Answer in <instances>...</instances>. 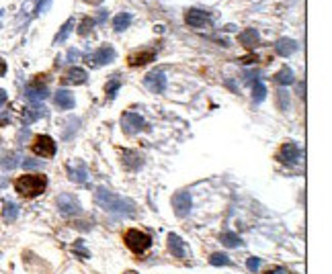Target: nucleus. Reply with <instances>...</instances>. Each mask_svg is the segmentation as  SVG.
Returning a JSON list of instances; mask_svg holds the SVG:
<instances>
[{
  "mask_svg": "<svg viewBox=\"0 0 332 274\" xmlns=\"http://www.w3.org/2000/svg\"><path fill=\"white\" fill-rule=\"evenodd\" d=\"M222 243L226 248H238L240 243H242V239H240V235H236L234 231H226V233H222Z\"/></svg>",
  "mask_w": 332,
  "mask_h": 274,
  "instance_id": "cd10ccee",
  "label": "nucleus"
},
{
  "mask_svg": "<svg viewBox=\"0 0 332 274\" xmlns=\"http://www.w3.org/2000/svg\"><path fill=\"white\" fill-rule=\"evenodd\" d=\"M209 262L214 264V266H232V260H230V256H226V254H222V252L211 254Z\"/></svg>",
  "mask_w": 332,
  "mask_h": 274,
  "instance_id": "7c9ffc66",
  "label": "nucleus"
},
{
  "mask_svg": "<svg viewBox=\"0 0 332 274\" xmlns=\"http://www.w3.org/2000/svg\"><path fill=\"white\" fill-rule=\"evenodd\" d=\"M121 127H123V131L127 135H134V133H138V131H142L146 127V121L138 113H125L121 117Z\"/></svg>",
  "mask_w": 332,
  "mask_h": 274,
  "instance_id": "1a4fd4ad",
  "label": "nucleus"
},
{
  "mask_svg": "<svg viewBox=\"0 0 332 274\" xmlns=\"http://www.w3.org/2000/svg\"><path fill=\"white\" fill-rule=\"evenodd\" d=\"M277 160H281L283 164H295L299 160V147L295 141H285L277 154Z\"/></svg>",
  "mask_w": 332,
  "mask_h": 274,
  "instance_id": "f8f14e48",
  "label": "nucleus"
},
{
  "mask_svg": "<svg viewBox=\"0 0 332 274\" xmlns=\"http://www.w3.org/2000/svg\"><path fill=\"white\" fill-rule=\"evenodd\" d=\"M25 97H27L29 101H33V103H39V101H45V99L49 97V90H47L45 84H41L39 80H35V82H31V84L27 86Z\"/></svg>",
  "mask_w": 332,
  "mask_h": 274,
  "instance_id": "ddd939ff",
  "label": "nucleus"
},
{
  "mask_svg": "<svg viewBox=\"0 0 332 274\" xmlns=\"http://www.w3.org/2000/svg\"><path fill=\"white\" fill-rule=\"evenodd\" d=\"M31 149H33V154L39 156V158H53L55 151H57V143L49 135H35L33 143H31Z\"/></svg>",
  "mask_w": 332,
  "mask_h": 274,
  "instance_id": "20e7f679",
  "label": "nucleus"
},
{
  "mask_svg": "<svg viewBox=\"0 0 332 274\" xmlns=\"http://www.w3.org/2000/svg\"><path fill=\"white\" fill-rule=\"evenodd\" d=\"M119 88H121V78H119V76H113V78L107 82V88H105V90H107V99H109V101L115 99V95H117V90H119Z\"/></svg>",
  "mask_w": 332,
  "mask_h": 274,
  "instance_id": "c85d7f7f",
  "label": "nucleus"
},
{
  "mask_svg": "<svg viewBox=\"0 0 332 274\" xmlns=\"http://www.w3.org/2000/svg\"><path fill=\"white\" fill-rule=\"evenodd\" d=\"M273 78H275L277 84H281V86H289V84H293V70H291L289 66H283Z\"/></svg>",
  "mask_w": 332,
  "mask_h": 274,
  "instance_id": "393cba45",
  "label": "nucleus"
},
{
  "mask_svg": "<svg viewBox=\"0 0 332 274\" xmlns=\"http://www.w3.org/2000/svg\"><path fill=\"white\" fill-rule=\"evenodd\" d=\"M277 107L283 113L289 109V93H287V90H279V93H277Z\"/></svg>",
  "mask_w": 332,
  "mask_h": 274,
  "instance_id": "473e14b6",
  "label": "nucleus"
},
{
  "mask_svg": "<svg viewBox=\"0 0 332 274\" xmlns=\"http://www.w3.org/2000/svg\"><path fill=\"white\" fill-rule=\"evenodd\" d=\"M72 250H74V254H76V256H80L82 260H88V258H90V254H88V250L84 248V241H82V239H78V241L74 243Z\"/></svg>",
  "mask_w": 332,
  "mask_h": 274,
  "instance_id": "72a5a7b5",
  "label": "nucleus"
},
{
  "mask_svg": "<svg viewBox=\"0 0 332 274\" xmlns=\"http://www.w3.org/2000/svg\"><path fill=\"white\" fill-rule=\"evenodd\" d=\"M57 211L62 213V215H66V217H72V215H78L80 213V201L74 197V195H70V193H64V195H59L57 197Z\"/></svg>",
  "mask_w": 332,
  "mask_h": 274,
  "instance_id": "423d86ee",
  "label": "nucleus"
},
{
  "mask_svg": "<svg viewBox=\"0 0 332 274\" xmlns=\"http://www.w3.org/2000/svg\"><path fill=\"white\" fill-rule=\"evenodd\" d=\"M95 203L101 209H105L109 213H117V215H127V217H134L136 215V203L131 199L119 197V195H115V193H111L109 189H103V187L97 189Z\"/></svg>",
  "mask_w": 332,
  "mask_h": 274,
  "instance_id": "f257e3e1",
  "label": "nucleus"
},
{
  "mask_svg": "<svg viewBox=\"0 0 332 274\" xmlns=\"http://www.w3.org/2000/svg\"><path fill=\"white\" fill-rule=\"evenodd\" d=\"M45 115V109H41V107H33V109H25V115H23V121L29 125V123H33V121H37V119H41Z\"/></svg>",
  "mask_w": 332,
  "mask_h": 274,
  "instance_id": "a878e982",
  "label": "nucleus"
},
{
  "mask_svg": "<svg viewBox=\"0 0 332 274\" xmlns=\"http://www.w3.org/2000/svg\"><path fill=\"white\" fill-rule=\"evenodd\" d=\"M258 41H260V35H258L256 29H252V27L244 29L242 33H238V43L242 45V47H246V49L256 47V45H258Z\"/></svg>",
  "mask_w": 332,
  "mask_h": 274,
  "instance_id": "2eb2a0df",
  "label": "nucleus"
},
{
  "mask_svg": "<svg viewBox=\"0 0 332 274\" xmlns=\"http://www.w3.org/2000/svg\"><path fill=\"white\" fill-rule=\"evenodd\" d=\"M144 84H146V88L150 90V93L162 95L164 90H166V74L162 70H154V72H150L144 78Z\"/></svg>",
  "mask_w": 332,
  "mask_h": 274,
  "instance_id": "0eeeda50",
  "label": "nucleus"
},
{
  "mask_svg": "<svg viewBox=\"0 0 332 274\" xmlns=\"http://www.w3.org/2000/svg\"><path fill=\"white\" fill-rule=\"evenodd\" d=\"M66 170H68L70 180L76 182V185H84V182L88 180V168H86V164H84L82 160L70 162V164L66 166Z\"/></svg>",
  "mask_w": 332,
  "mask_h": 274,
  "instance_id": "9d476101",
  "label": "nucleus"
},
{
  "mask_svg": "<svg viewBox=\"0 0 332 274\" xmlns=\"http://www.w3.org/2000/svg\"><path fill=\"white\" fill-rule=\"evenodd\" d=\"M297 41L295 39H289V37H281L277 43H275V51L281 55V57H289L297 51Z\"/></svg>",
  "mask_w": 332,
  "mask_h": 274,
  "instance_id": "a211bd4d",
  "label": "nucleus"
},
{
  "mask_svg": "<svg viewBox=\"0 0 332 274\" xmlns=\"http://www.w3.org/2000/svg\"><path fill=\"white\" fill-rule=\"evenodd\" d=\"M252 99L254 103H262L267 99V86L262 82H254V88H252Z\"/></svg>",
  "mask_w": 332,
  "mask_h": 274,
  "instance_id": "c756f323",
  "label": "nucleus"
},
{
  "mask_svg": "<svg viewBox=\"0 0 332 274\" xmlns=\"http://www.w3.org/2000/svg\"><path fill=\"white\" fill-rule=\"evenodd\" d=\"M82 3H86V5H93V7H97V5H101L103 0H82Z\"/></svg>",
  "mask_w": 332,
  "mask_h": 274,
  "instance_id": "79ce46f5",
  "label": "nucleus"
},
{
  "mask_svg": "<svg viewBox=\"0 0 332 274\" xmlns=\"http://www.w3.org/2000/svg\"><path fill=\"white\" fill-rule=\"evenodd\" d=\"M185 23L189 27H193V29H201V27H205L209 23V13H205L201 9H189L185 13Z\"/></svg>",
  "mask_w": 332,
  "mask_h": 274,
  "instance_id": "4468645a",
  "label": "nucleus"
},
{
  "mask_svg": "<svg viewBox=\"0 0 332 274\" xmlns=\"http://www.w3.org/2000/svg\"><path fill=\"white\" fill-rule=\"evenodd\" d=\"M156 57V51L154 49H146V51H136L129 55V66L131 68H140V66H146L150 62H154Z\"/></svg>",
  "mask_w": 332,
  "mask_h": 274,
  "instance_id": "f3484780",
  "label": "nucleus"
},
{
  "mask_svg": "<svg viewBox=\"0 0 332 274\" xmlns=\"http://www.w3.org/2000/svg\"><path fill=\"white\" fill-rule=\"evenodd\" d=\"M7 70H9V68H7V62H5L3 57H0V78H3V76L7 74Z\"/></svg>",
  "mask_w": 332,
  "mask_h": 274,
  "instance_id": "ea45409f",
  "label": "nucleus"
},
{
  "mask_svg": "<svg viewBox=\"0 0 332 274\" xmlns=\"http://www.w3.org/2000/svg\"><path fill=\"white\" fill-rule=\"evenodd\" d=\"M246 266H248V270H250V272H256V270L260 268V258H256V256H252V258H248V262H246Z\"/></svg>",
  "mask_w": 332,
  "mask_h": 274,
  "instance_id": "f704fd0d",
  "label": "nucleus"
},
{
  "mask_svg": "<svg viewBox=\"0 0 332 274\" xmlns=\"http://www.w3.org/2000/svg\"><path fill=\"white\" fill-rule=\"evenodd\" d=\"M88 78V74L82 70V68H70L64 76V82L66 84H84Z\"/></svg>",
  "mask_w": 332,
  "mask_h": 274,
  "instance_id": "aec40b11",
  "label": "nucleus"
},
{
  "mask_svg": "<svg viewBox=\"0 0 332 274\" xmlns=\"http://www.w3.org/2000/svg\"><path fill=\"white\" fill-rule=\"evenodd\" d=\"M107 13H109V11H99V15H97L95 23H105V21H107Z\"/></svg>",
  "mask_w": 332,
  "mask_h": 274,
  "instance_id": "4c0bfd02",
  "label": "nucleus"
},
{
  "mask_svg": "<svg viewBox=\"0 0 332 274\" xmlns=\"http://www.w3.org/2000/svg\"><path fill=\"white\" fill-rule=\"evenodd\" d=\"M3 13H5V11H0V15H3Z\"/></svg>",
  "mask_w": 332,
  "mask_h": 274,
  "instance_id": "c03bdc74",
  "label": "nucleus"
},
{
  "mask_svg": "<svg viewBox=\"0 0 332 274\" xmlns=\"http://www.w3.org/2000/svg\"><path fill=\"white\" fill-rule=\"evenodd\" d=\"M117 57V51L111 47V45H103L99 47L95 53L88 55V64L93 68H99V66H107V64H113Z\"/></svg>",
  "mask_w": 332,
  "mask_h": 274,
  "instance_id": "39448f33",
  "label": "nucleus"
},
{
  "mask_svg": "<svg viewBox=\"0 0 332 274\" xmlns=\"http://www.w3.org/2000/svg\"><path fill=\"white\" fill-rule=\"evenodd\" d=\"M123 241L134 254H144L150 250V246H152V237L140 229H127L123 235Z\"/></svg>",
  "mask_w": 332,
  "mask_h": 274,
  "instance_id": "7ed1b4c3",
  "label": "nucleus"
},
{
  "mask_svg": "<svg viewBox=\"0 0 332 274\" xmlns=\"http://www.w3.org/2000/svg\"><path fill=\"white\" fill-rule=\"evenodd\" d=\"M53 103H55V107H57V109H62V111H70V109H74L76 99H74V95L70 93V90H57L55 97H53Z\"/></svg>",
  "mask_w": 332,
  "mask_h": 274,
  "instance_id": "dca6fc26",
  "label": "nucleus"
},
{
  "mask_svg": "<svg viewBox=\"0 0 332 274\" xmlns=\"http://www.w3.org/2000/svg\"><path fill=\"white\" fill-rule=\"evenodd\" d=\"M142 164H144V160H142V156L138 154V151L127 149L125 154H123V166H125V170H138V168H142Z\"/></svg>",
  "mask_w": 332,
  "mask_h": 274,
  "instance_id": "6ab92c4d",
  "label": "nucleus"
},
{
  "mask_svg": "<svg viewBox=\"0 0 332 274\" xmlns=\"http://www.w3.org/2000/svg\"><path fill=\"white\" fill-rule=\"evenodd\" d=\"M80 123L82 121L78 119V117H70L68 121H66V129H64V139H72V135L78 131V127H80Z\"/></svg>",
  "mask_w": 332,
  "mask_h": 274,
  "instance_id": "bb28decb",
  "label": "nucleus"
},
{
  "mask_svg": "<svg viewBox=\"0 0 332 274\" xmlns=\"http://www.w3.org/2000/svg\"><path fill=\"white\" fill-rule=\"evenodd\" d=\"M72 29H74V19H68L62 27H59V31L55 33V37H53V45H59V43H64L68 37H70V33H72Z\"/></svg>",
  "mask_w": 332,
  "mask_h": 274,
  "instance_id": "412c9836",
  "label": "nucleus"
},
{
  "mask_svg": "<svg viewBox=\"0 0 332 274\" xmlns=\"http://www.w3.org/2000/svg\"><path fill=\"white\" fill-rule=\"evenodd\" d=\"M125 274H138V272H134V270H129V272H125Z\"/></svg>",
  "mask_w": 332,
  "mask_h": 274,
  "instance_id": "37998d69",
  "label": "nucleus"
},
{
  "mask_svg": "<svg viewBox=\"0 0 332 274\" xmlns=\"http://www.w3.org/2000/svg\"><path fill=\"white\" fill-rule=\"evenodd\" d=\"M172 209H174V213H176V217H187L189 213H191V209H193V199H191V195L189 193H176L174 197H172Z\"/></svg>",
  "mask_w": 332,
  "mask_h": 274,
  "instance_id": "6e6552de",
  "label": "nucleus"
},
{
  "mask_svg": "<svg viewBox=\"0 0 332 274\" xmlns=\"http://www.w3.org/2000/svg\"><path fill=\"white\" fill-rule=\"evenodd\" d=\"M78 57H80V51L78 49H70L68 51V62H76Z\"/></svg>",
  "mask_w": 332,
  "mask_h": 274,
  "instance_id": "e433bc0d",
  "label": "nucleus"
},
{
  "mask_svg": "<svg viewBox=\"0 0 332 274\" xmlns=\"http://www.w3.org/2000/svg\"><path fill=\"white\" fill-rule=\"evenodd\" d=\"M129 25H131V13H119V15L113 17V29L117 33L125 31Z\"/></svg>",
  "mask_w": 332,
  "mask_h": 274,
  "instance_id": "4be33fe9",
  "label": "nucleus"
},
{
  "mask_svg": "<svg viewBox=\"0 0 332 274\" xmlns=\"http://www.w3.org/2000/svg\"><path fill=\"white\" fill-rule=\"evenodd\" d=\"M19 160H21V156L17 154V151H7V154L3 156V160H0V166H3L5 172H11L19 166Z\"/></svg>",
  "mask_w": 332,
  "mask_h": 274,
  "instance_id": "5701e85b",
  "label": "nucleus"
},
{
  "mask_svg": "<svg viewBox=\"0 0 332 274\" xmlns=\"http://www.w3.org/2000/svg\"><path fill=\"white\" fill-rule=\"evenodd\" d=\"M5 103H7V90L0 88V107H5Z\"/></svg>",
  "mask_w": 332,
  "mask_h": 274,
  "instance_id": "a19ab883",
  "label": "nucleus"
},
{
  "mask_svg": "<svg viewBox=\"0 0 332 274\" xmlns=\"http://www.w3.org/2000/svg\"><path fill=\"white\" fill-rule=\"evenodd\" d=\"M166 241H168V252L174 258H189V248H187V243L183 241V237H180V235L168 233Z\"/></svg>",
  "mask_w": 332,
  "mask_h": 274,
  "instance_id": "9b49d317",
  "label": "nucleus"
},
{
  "mask_svg": "<svg viewBox=\"0 0 332 274\" xmlns=\"http://www.w3.org/2000/svg\"><path fill=\"white\" fill-rule=\"evenodd\" d=\"M23 166H25L27 170H35V168H41V162H35V160H25V162H23Z\"/></svg>",
  "mask_w": 332,
  "mask_h": 274,
  "instance_id": "c9c22d12",
  "label": "nucleus"
},
{
  "mask_svg": "<svg viewBox=\"0 0 332 274\" xmlns=\"http://www.w3.org/2000/svg\"><path fill=\"white\" fill-rule=\"evenodd\" d=\"M47 189V176L45 174H25L15 180V191L21 197L35 199Z\"/></svg>",
  "mask_w": 332,
  "mask_h": 274,
  "instance_id": "f03ea898",
  "label": "nucleus"
},
{
  "mask_svg": "<svg viewBox=\"0 0 332 274\" xmlns=\"http://www.w3.org/2000/svg\"><path fill=\"white\" fill-rule=\"evenodd\" d=\"M17 217H19V207H17V203L5 201V205H3V219H5L7 223H13Z\"/></svg>",
  "mask_w": 332,
  "mask_h": 274,
  "instance_id": "b1692460",
  "label": "nucleus"
},
{
  "mask_svg": "<svg viewBox=\"0 0 332 274\" xmlns=\"http://www.w3.org/2000/svg\"><path fill=\"white\" fill-rule=\"evenodd\" d=\"M264 274H289L285 268H271V270H267Z\"/></svg>",
  "mask_w": 332,
  "mask_h": 274,
  "instance_id": "58836bf2",
  "label": "nucleus"
},
{
  "mask_svg": "<svg viewBox=\"0 0 332 274\" xmlns=\"http://www.w3.org/2000/svg\"><path fill=\"white\" fill-rule=\"evenodd\" d=\"M93 27H95V19L93 17H84L82 21H80V27H78V33L84 37V35H88L90 31H93Z\"/></svg>",
  "mask_w": 332,
  "mask_h": 274,
  "instance_id": "2f4dec72",
  "label": "nucleus"
}]
</instances>
